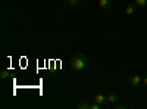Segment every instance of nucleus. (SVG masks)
Here are the masks:
<instances>
[{
	"label": "nucleus",
	"instance_id": "obj_1",
	"mask_svg": "<svg viewBox=\"0 0 147 109\" xmlns=\"http://www.w3.org/2000/svg\"><path fill=\"white\" fill-rule=\"evenodd\" d=\"M69 65H71L72 69H75V71H84L85 68H87V65H88V58H87L85 53H77V55L72 56Z\"/></svg>",
	"mask_w": 147,
	"mask_h": 109
},
{
	"label": "nucleus",
	"instance_id": "obj_8",
	"mask_svg": "<svg viewBox=\"0 0 147 109\" xmlns=\"http://www.w3.org/2000/svg\"><path fill=\"white\" fill-rule=\"evenodd\" d=\"M134 3L137 5V7H146L147 6V0H134Z\"/></svg>",
	"mask_w": 147,
	"mask_h": 109
},
{
	"label": "nucleus",
	"instance_id": "obj_4",
	"mask_svg": "<svg viewBox=\"0 0 147 109\" xmlns=\"http://www.w3.org/2000/svg\"><path fill=\"white\" fill-rule=\"evenodd\" d=\"M112 3H113V0H99V7L107 10V9H110Z\"/></svg>",
	"mask_w": 147,
	"mask_h": 109
},
{
	"label": "nucleus",
	"instance_id": "obj_10",
	"mask_svg": "<svg viewBox=\"0 0 147 109\" xmlns=\"http://www.w3.org/2000/svg\"><path fill=\"white\" fill-rule=\"evenodd\" d=\"M78 3H80V0H68V5L72 6V7H75Z\"/></svg>",
	"mask_w": 147,
	"mask_h": 109
},
{
	"label": "nucleus",
	"instance_id": "obj_7",
	"mask_svg": "<svg viewBox=\"0 0 147 109\" xmlns=\"http://www.w3.org/2000/svg\"><path fill=\"white\" fill-rule=\"evenodd\" d=\"M78 109H91V103L84 100V102H80L78 103Z\"/></svg>",
	"mask_w": 147,
	"mask_h": 109
},
{
	"label": "nucleus",
	"instance_id": "obj_3",
	"mask_svg": "<svg viewBox=\"0 0 147 109\" xmlns=\"http://www.w3.org/2000/svg\"><path fill=\"white\" fill-rule=\"evenodd\" d=\"M128 81H129V84L131 86H134V87H138L140 84H141V77L140 75H131L129 78H128Z\"/></svg>",
	"mask_w": 147,
	"mask_h": 109
},
{
	"label": "nucleus",
	"instance_id": "obj_11",
	"mask_svg": "<svg viewBox=\"0 0 147 109\" xmlns=\"http://www.w3.org/2000/svg\"><path fill=\"white\" fill-rule=\"evenodd\" d=\"M143 83H144V84H146V86H147V77H146V78L143 80Z\"/></svg>",
	"mask_w": 147,
	"mask_h": 109
},
{
	"label": "nucleus",
	"instance_id": "obj_6",
	"mask_svg": "<svg viewBox=\"0 0 147 109\" xmlns=\"http://www.w3.org/2000/svg\"><path fill=\"white\" fill-rule=\"evenodd\" d=\"M118 100H119V97H118V94H116V93H112V94H109V96H107V103L116 105Z\"/></svg>",
	"mask_w": 147,
	"mask_h": 109
},
{
	"label": "nucleus",
	"instance_id": "obj_9",
	"mask_svg": "<svg viewBox=\"0 0 147 109\" xmlns=\"http://www.w3.org/2000/svg\"><path fill=\"white\" fill-rule=\"evenodd\" d=\"M7 77H9V71H7V69H3L2 74H0V78H2V80H6Z\"/></svg>",
	"mask_w": 147,
	"mask_h": 109
},
{
	"label": "nucleus",
	"instance_id": "obj_5",
	"mask_svg": "<svg viewBox=\"0 0 147 109\" xmlns=\"http://www.w3.org/2000/svg\"><path fill=\"white\" fill-rule=\"evenodd\" d=\"M136 9H137V5H136V3L127 5V7H125V14H127V15H134V12H136Z\"/></svg>",
	"mask_w": 147,
	"mask_h": 109
},
{
	"label": "nucleus",
	"instance_id": "obj_2",
	"mask_svg": "<svg viewBox=\"0 0 147 109\" xmlns=\"http://www.w3.org/2000/svg\"><path fill=\"white\" fill-rule=\"evenodd\" d=\"M94 102L103 106V105H106V103H107V96H105V94H102V93L96 94V96H94Z\"/></svg>",
	"mask_w": 147,
	"mask_h": 109
}]
</instances>
